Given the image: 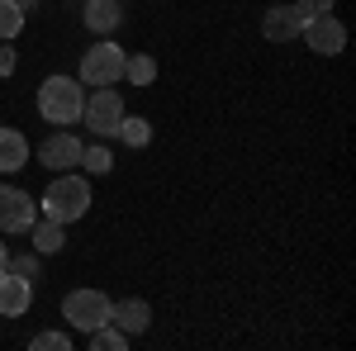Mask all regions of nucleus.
I'll list each match as a JSON object with an SVG mask.
<instances>
[{"mask_svg":"<svg viewBox=\"0 0 356 351\" xmlns=\"http://www.w3.org/2000/svg\"><path fill=\"white\" fill-rule=\"evenodd\" d=\"M86 209H90V186L81 176H57L43 195V218H57V223H76Z\"/></svg>","mask_w":356,"mask_h":351,"instance_id":"2","label":"nucleus"},{"mask_svg":"<svg viewBox=\"0 0 356 351\" xmlns=\"http://www.w3.org/2000/svg\"><path fill=\"white\" fill-rule=\"evenodd\" d=\"M38 157H43V166H53V171H62V166H81V142L72 133H53L43 147H38Z\"/></svg>","mask_w":356,"mask_h":351,"instance_id":"12","label":"nucleus"},{"mask_svg":"<svg viewBox=\"0 0 356 351\" xmlns=\"http://www.w3.org/2000/svg\"><path fill=\"white\" fill-rule=\"evenodd\" d=\"M33 228V199L15 186H0V233H29Z\"/></svg>","mask_w":356,"mask_h":351,"instance_id":"7","label":"nucleus"},{"mask_svg":"<svg viewBox=\"0 0 356 351\" xmlns=\"http://www.w3.org/2000/svg\"><path fill=\"white\" fill-rule=\"evenodd\" d=\"M29 162V142L19 129H0V171L10 176V171H24Z\"/></svg>","mask_w":356,"mask_h":351,"instance_id":"13","label":"nucleus"},{"mask_svg":"<svg viewBox=\"0 0 356 351\" xmlns=\"http://www.w3.org/2000/svg\"><path fill=\"white\" fill-rule=\"evenodd\" d=\"M332 5H337V0H295V10L309 15V19H314V15H332Z\"/></svg>","mask_w":356,"mask_h":351,"instance_id":"22","label":"nucleus"},{"mask_svg":"<svg viewBox=\"0 0 356 351\" xmlns=\"http://www.w3.org/2000/svg\"><path fill=\"white\" fill-rule=\"evenodd\" d=\"M5 270H15V275H29V280H33V275H38V256H10Z\"/></svg>","mask_w":356,"mask_h":351,"instance_id":"21","label":"nucleus"},{"mask_svg":"<svg viewBox=\"0 0 356 351\" xmlns=\"http://www.w3.org/2000/svg\"><path fill=\"white\" fill-rule=\"evenodd\" d=\"M124 57H129V53H124L119 43H110V38H105V43H95V48L81 57V85L95 90V85L124 81Z\"/></svg>","mask_w":356,"mask_h":351,"instance_id":"4","label":"nucleus"},{"mask_svg":"<svg viewBox=\"0 0 356 351\" xmlns=\"http://www.w3.org/2000/svg\"><path fill=\"white\" fill-rule=\"evenodd\" d=\"M90 347H95V351H124V347H129V337H124L114 323H100L95 332H90Z\"/></svg>","mask_w":356,"mask_h":351,"instance_id":"18","label":"nucleus"},{"mask_svg":"<svg viewBox=\"0 0 356 351\" xmlns=\"http://www.w3.org/2000/svg\"><path fill=\"white\" fill-rule=\"evenodd\" d=\"M24 28V5L19 0H0V38H15Z\"/></svg>","mask_w":356,"mask_h":351,"instance_id":"17","label":"nucleus"},{"mask_svg":"<svg viewBox=\"0 0 356 351\" xmlns=\"http://www.w3.org/2000/svg\"><path fill=\"white\" fill-rule=\"evenodd\" d=\"M81 166L90 171V176H105V171H114V157H110V147H81Z\"/></svg>","mask_w":356,"mask_h":351,"instance_id":"19","label":"nucleus"},{"mask_svg":"<svg viewBox=\"0 0 356 351\" xmlns=\"http://www.w3.org/2000/svg\"><path fill=\"white\" fill-rule=\"evenodd\" d=\"M15 72V48H0V76H10Z\"/></svg>","mask_w":356,"mask_h":351,"instance_id":"23","label":"nucleus"},{"mask_svg":"<svg viewBox=\"0 0 356 351\" xmlns=\"http://www.w3.org/2000/svg\"><path fill=\"white\" fill-rule=\"evenodd\" d=\"M114 138H124L129 147H147L152 142V124L147 119H119V133Z\"/></svg>","mask_w":356,"mask_h":351,"instance_id":"16","label":"nucleus"},{"mask_svg":"<svg viewBox=\"0 0 356 351\" xmlns=\"http://www.w3.org/2000/svg\"><path fill=\"white\" fill-rule=\"evenodd\" d=\"M29 304H33V280L15 275V270H0V313L5 318H24Z\"/></svg>","mask_w":356,"mask_h":351,"instance_id":"8","label":"nucleus"},{"mask_svg":"<svg viewBox=\"0 0 356 351\" xmlns=\"http://www.w3.org/2000/svg\"><path fill=\"white\" fill-rule=\"evenodd\" d=\"M86 109V90L81 81H72V76H48V81L38 85V114L53 124V129H67V124H76Z\"/></svg>","mask_w":356,"mask_h":351,"instance_id":"1","label":"nucleus"},{"mask_svg":"<svg viewBox=\"0 0 356 351\" xmlns=\"http://www.w3.org/2000/svg\"><path fill=\"white\" fill-rule=\"evenodd\" d=\"M29 347H33V351H67L72 342H67V332H38Z\"/></svg>","mask_w":356,"mask_h":351,"instance_id":"20","label":"nucleus"},{"mask_svg":"<svg viewBox=\"0 0 356 351\" xmlns=\"http://www.w3.org/2000/svg\"><path fill=\"white\" fill-rule=\"evenodd\" d=\"M304 19H309V15H300L295 5H271V10L261 15V33H266L271 43H290V38L304 33Z\"/></svg>","mask_w":356,"mask_h":351,"instance_id":"9","label":"nucleus"},{"mask_svg":"<svg viewBox=\"0 0 356 351\" xmlns=\"http://www.w3.org/2000/svg\"><path fill=\"white\" fill-rule=\"evenodd\" d=\"M5 261H10V252H5V243H0V270H5Z\"/></svg>","mask_w":356,"mask_h":351,"instance_id":"24","label":"nucleus"},{"mask_svg":"<svg viewBox=\"0 0 356 351\" xmlns=\"http://www.w3.org/2000/svg\"><path fill=\"white\" fill-rule=\"evenodd\" d=\"M300 38L318 57H337L342 48H347V28H342V19H337V15H314V19H304V33H300Z\"/></svg>","mask_w":356,"mask_h":351,"instance_id":"6","label":"nucleus"},{"mask_svg":"<svg viewBox=\"0 0 356 351\" xmlns=\"http://www.w3.org/2000/svg\"><path fill=\"white\" fill-rule=\"evenodd\" d=\"M81 19L90 33H100V38H110L114 28H119V19H124V5L119 0H86Z\"/></svg>","mask_w":356,"mask_h":351,"instance_id":"11","label":"nucleus"},{"mask_svg":"<svg viewBox=\"0 0 356 351\" xmlns=\"http://www.w3.org/2000/svg\"><path fill=\"white\" fill-rule=\"evenodd\" d=\"M110 323L134 342L138 332H147V323H152V309H147V299H119V304H110Z\"/></svg>","mask_w":356,"mask_h":351,"instance_id":"10","label":"nucleus"},{"mask_svg":"<svg viewBox=\"0 0 356 351\" xmlns=\"http://www.w3.org/2000/svg\"><path fill=\"white\" fill-rule=\"evenodd\" d=\"M29 233H33L38 256H48V252H62V247H67V223H57V218H43V223L33 218V228H29Z\"/></svg>","mask_w":356,"mask_h":351,"instance_id":"14","label":"nucleus"},{"mask_svg":"<svg viewBox=\"0 0 356 351\" xmlns=\"http://www.w3.org/2000/svg\"><path fill=\"white\" fill-rule=\"evenodd\" d=\"M124 81H134V85H152V81H157V62H152L147 53L124 57Z\"/></svg>","mask_w":356,"mask_h":351,"instance_id":"15","label":"nucleus"},{"mask_svg":"<svg viewBox=\"0 0 356 351\" xmlns=\"http://www.w3.org/2000/svg\"><path fill=\"white\" fill-rule=\"evenodd\" d=\"M86 129L95 138H114L119 133V119H124V95L110 90V85H95L90 95H86V109H81Z\"/></svg>","mask_w":356,"mask_h":351,"instance_id":"3","label":"nucleus"},{"mask_svg":"<svg viewBox=\"0 0 356 351\" xmlns=\"http://www.w3.org/2000/svg\"><path fill=\"white\" fill-rule=\"evenodd\" d=\"M110 304L100 290H72V295L62 299V318L72 327H81V332H95L100 323H110Z\"/></svg>","mask_w":356,"mask_h":351,"instance_id":"5","label":"nucleus"}]
</instances>
